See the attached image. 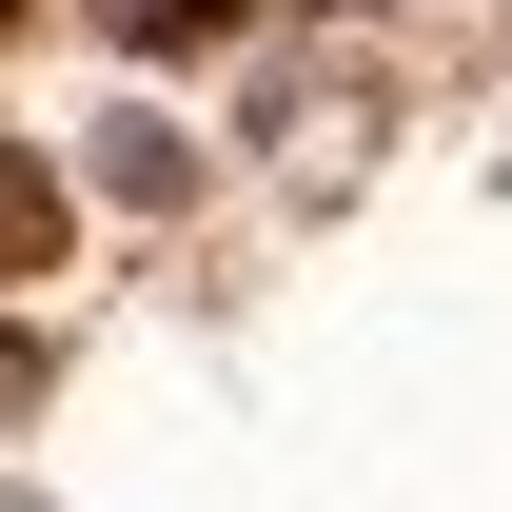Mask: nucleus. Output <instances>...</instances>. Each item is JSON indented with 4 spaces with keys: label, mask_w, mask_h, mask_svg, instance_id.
Wrapping results in <instances>:
<instances>
[{
    "label": "nucleus",
    "mask_w": 512,
    "mask_h": 512,
    "mask_svg": "<svg viewBox=\"0 0 512 512\" xmlns=\"http://www.w3.org/2000/svg\"><path fill=\"white\" fill-rule=\"evenodd\" d=\"M20 276H60V158L0 138V296H20Z\"/></svg>",
    "instance_id": "nucleus-1"
},
{
    "label": "nucleus",
    "mask_w": 512,
    "mask_h": 512,
    "mask_svg": "<svg viewBox=\"0 0 512 512\" xmlns=\"http://www.w3.org/2000/svg\"><path fill=\"white\" fill-rule=\"evenodd\" d=\"M0 40H20V0H0Z\"/></svg>",
    "instance_id": "nucleus-3"
},
{
    "label": "nucleus",
    "mask_w": 512,
    "mask_h": 512,
    "mask_svg": "<svg viewBox=\"0 0 512 512\" xmlns=\"http://www.w3.org/2000/svg\"><path fill=\"white\" fill-rule=\"evenodd\" d=\"M99 20H119V40H217L237 0H99Z\"/></svg>",
    "instance_id": "nucleus-2"
}]
</instances>
